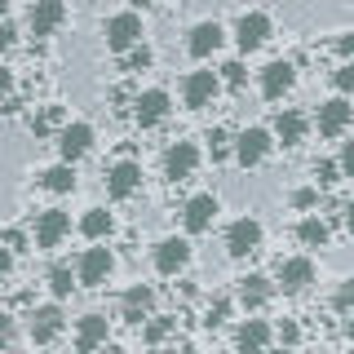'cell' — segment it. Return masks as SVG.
<instances>
[{
    "mask_svg": "<svg viewBox=\"0 0 354 354\" xmlns=\"http://www.w3.org/2000/svg\"><path fill=\"white\" fill-rule=\"evenodd\" d=\"M102 36H106L111 53H129L133 44H142V18L138 14H115V18H106Z\"/></svg>",
    "mask_w": 354,
    "mask_h": 354,
    "instance_id": "6da1fadb",
    "label": "cell"
},
{
    "mask_svg": "<svg viewBox=\"0 0 354 354\" xmlns=\"http://www.w3.org/2000/svg\"><path fill=\"white\" fill-rule=\"evenodd\" d=\"M261 248V221L257 217H239L235 226L226 230V252L230 257H248V252Z\"/></svg>",
    "mask_w": 354,
    "mask_h": 354,
    "instance_id": "7a4b0ae2",
    "label": "cell"
},
{
    "mask_svg": "<svg viewBox=\"0 0 354 354\" xmlns=\"http://www.w3.org/2000/svg\"><path fill=\"white\" fill-rule=\"evenodd\" d=\"M270 133L266 129H243L239 138H235V160L243 164V169H257V164L266 160V155H270Z\"/></svg>",
    "mask_w": 354,
    "mask_h": 354,
    "instance_id": "3957f363",
    "label": "cell"
},
{
    "mask_svg": "<svg viewBox=\"0 0 354 354\" xmlns=\"http://www.w3.org/2000/svg\"><path fill=\"white\" fill-rule=\"evenodd\" d=\"M217 213H221L217 195H191V199H186V208H182V221H186L191 235H204V230L217 221Z\"/></svg>",
    "mask_w": 354,
    "mask_h": 354,
    "instance_id": "277c9868",
    "label": "cell"
},
{
    "mask_svg": "<svg viewBox=\"0 0 354 354\" xmlns=\"http://www.w3.org/2000/svg\"><path fill=\"white\" fill-rule=\"evenodd\" d=\"M169 93H164V88H147V93H138L133 97V120H138L142 129H155L160 124L164 115H169Z\"/></svg>",
    "mask_w": 354,
    "mask_h": 354,
    "instance_id": "5b68a950",
    "label": "cell"
},
{
    "mask_svg": "<svg viewBox=\"0 0 354 354\" xmlns=\"http://www.w3.org/2000/svg\"><path fill=\"white\" fill-rule=\"evenodd\" d=\"M310 283H315V261H310V257H288V261H279V288H283L288 297L306 292Z\"/></svg>",
    "mask_w": 354,
    "mask_h": 354,
    "instance_id": "8992f818",
    "label": "cell"
},
{
    "mask_svg": "<svg viewBox=\"0 0 354 354\" xmlns=\"http://www.w3.org/2000/svg\"><path fill=\"white\" fill-rule=\"evenodd\" d=\"M27 22H31V36H53V31L66 22V5L62 0H36Z\"/></svg>",
    "mask_w": 354,
    "mask_h": 354,
    "instance_id": "52a82bcc",
    "label": "cell"
},
{
    "mask_svg": "<svg viewBox=\"0 0 354 354\" xmlns=\"http://www.w3.org/2000/svg\"><path fill=\"white\" fill-rule=\"evenodd\" d=\"M191 261V243L186 239H160L155 243V270L160 274H182Z\"/></svg>",
    "mask_w": 354,
    "mask_h": 354,
    "instance_id": "ba28073f",
    "label": "cell"
},
{
    "mask_svg": "<svg viewBox=\"0 0 354 354\" xmlns=\"http://www.w3.org/2000/svg\"><path fill=\"white\" fill-rule=\"evenodd\" d=\"M217 88H221V80H217L213 71H191V75L182 80V97H186V106L199 111V106H208V102L217 97Z\"/></svg>",
    "mask_w": 354,
    "mask_h": 354,
    "instance_id": "9c48e42d",
    "label": "cell"
},
{
    "mask_svg": "<svg viewBox=\"0 0 354 354\" xmlns=\"http://www.w3.org/2000/svg\"><path fill=\"white\" fill-rule=\"evenodd\" d=\"M115 270V257H111V248H88L84 257H80V283L84 288H97V283H106V274Z\"/></svg>",
    "mask_w": 354,
    "mask_h": 354,
    "instance_id": "30bf717a",
    "label": "cell"
},
{
    "mask_svg": "<svg viewBox=\"0 0 354 354\" xmlns=\"http://www.w3.org/2000/svg\"><path fill=\"white\" fill-rule=\"evenodd\" d=\"M350 120H354V106L346 102V93H341V97H332V102H324V106H319V133H324V138H341Z\"/></svg>",
    "mask_w": 354,
    "mask_h": 354,
    "instance_id": "8fae6325",
    "label": "cell"
},
{
    "mask_svg": "<svg viewBox=\"0 0 354 354\" xmlns=\"http://www.w3.org/2000/svg\"><path fill=\"white\" fill-rule=\"evenodd\" d=\"M66 230H71V217H66L62 208H44L40 221H36V243L40 248H58L66 239Z\"/></svg>",
    "mask_w": 354,
    "mask_h": 354,
    "instance_id": "7c38bea8",
    "label": "cell"
},
{
    "mask_svg": "<svg viewBox=\"0 0 354 354\" xmlns=\"http://www.w3.org/2000/svg\"><path fill=\"white\" fill-rule=\"evenodd\" d=\"M138 186H142V169L133 160H120L115 169L106 173V195L111 199H129V195H138Z\"/></svg>",
    "mask_w": 354,
    "mask_h": 354,
    "instance_id": "4fadbf2b",
    "label": "cell"
},
{
    "mask_svg": "<svg viewBox=\"0 0 354 354\" xmlns=\"http://www.w3.org/2000/svg\"><path fill=\"white\" fill-rule=\"evenodd\" d=\"M199 169V151L195 142H177V147H169V155H164V173L173 177V182H186Z\"/></svg>",
    "mask_w": 354,
    "mask_h": 354,
    "instance_id": "5bb4252c",
    "label": "cell"
},
{
    "mask_svg": "<svg viewBox=\"0 0 354 354\" xmlns=\"http://www.w3.org/2000/svg\"><path fill=\"white\" fill-rule=\"evenodd\" d=\"M292 84H297V66L288 62V58L261 66V93H266V97H283Z\"/></svg>",
    "mask_w": 354,
    "mask_h": 354,
    "instance_id": "9a60e30c",
    "label": "cell"
},
{
    "mask_svg": "<svg viewBox=\"0 0 354 354\" xmlns=\"http://www.w3.org/2000/svg\"><path fill=\"white\" fill-rule=\"evenodd\" d=\"M235 40H239V49H243V53L261 49V44L270 40V18H266V14H243V18H239V27H235Z\"/></svg>",
    "mask_w": 354,
    "mask_h": 354,
    "instance_id": "2e32d148",
    "label": "cell"
},
{
    "mask_svg": "<svg viewBox=\"0 0 354 354\" xmlns=\"http://www.w3.org/2000/svg\"><path fill=\"white\" fill-rule=\"evenodd\" d=\"M27 328H31V341H36V346H49V341L62 332V310L58 306H36Z\"/></svg>",
    "mask_w": 354,
    "mask_h": 354,
    "instance_id": "e0dca14e",
    "label": "cell"
},
{
    "mask_svg": "<svg viewBox=\"0 0 354 354\" xmlns=\"http://www.w3.org/2000/svg\"><path fill=\"white\" fill-rule=\"evenodd\" d=\"M88 147H93V129H88V124H66L58 133V151H62V160H71V164L84 160Z\"/></svg>",
    "mask_w": 354,
    "mask_h": 354,
    "instance_id": "ac0fdd59",
    "label": "cell"
},
{
    "mask_svg": "<svg viewBox=\"0 0 354 354\" xmlns=\"http://www.w3.org/2000/svg\"><path fill=\"white\" fill-rule=\"evenodd\" d=\"M151 310H155V292L147 283H133L129 292H124V301H120V315L129 319V324H142V319H151Z\"/></svg>",
    "mask_w": 354,
    "mask_h": 354,
    "instance_id": "d6986e66",
    "label": "cell"
},
{
    "mask_svg": "<svg viewBox=\"0 0 354 354\" xmlns=\"http://www.w3.org/2000/svg\"><path fill=\"white\" fill-rule=\"evenodd\" d=\"M221 40H226V31H221L217 22H199V27H191L186 49H191V58H208V53L221 49Z\"/></svg>",
    "mask_w": 354,
    "mask_h": 354,
    "instance_id": "ffe728a7",
    "label": "cell"
},
{
    "mask_svg": "<svg viewBox=\"0 0 354 354\" xmlns=\"http://www.w3.org/2000/svg\"><path fill=\"white\" fill-rule=\"evenodd\" d=\"M270 341H274V332H270L266 319H248V324H239V332H235V346L239 350H266Z\"/></svg>",
    "mask_w": 354,
    "mask_h": 354,
    "instance_id": "44dd1931",
    "label": "cell"
},
{
    "mask_svg": "<svg viewBox=\"0 0 354 354\" xmlns=\"http://www.w3.org/2000/svg\"><path fill=\"white\" fill-rule=\"evenodd\" d=\"M270 292H274V283L266 279V274H243V279H239V301L248 306V310L266 306V301H270Z\"/></svg>",
    "mask_w": 354,
    "mask_h": 354,
    "instance_id": "7402d4cb",
    "label": "cell"
},
{
    "mask_svg": "<svg viewBox=\"0 0 354 354\" xmlns=\"http://www.w3.org/2000/svg\"><path fill=\"white\" fill-rule=\"evenodd\" d=\"M97 346H106V319L84 315L80 328H75V350H97Z\"/></svg>",
    "mask_w": 354,
    "mask_h": 354,
    "instance_id": "603a6c76",
    "label": "cell"
},
{
    "mask_svg": "<svg viewBox=\"0 0 354 354\" xmlns=\"http://www.w3.org/2000/svg\"><path fill=\"white\" fill-rule=\"evenodd\" d=\"M274 138H279L283 147H301V138H306V115H301V111H283V115L274 120Z\"/></svg>",
    "mask_w": 354,
    "mask_h": 354,
    "instance_id": "cb8c5ba5",
    "label": "cell"
},
{
    "mask_svg": "<svg viewBox=\"0 0 354 354\" xmlns=\"http://www.w3.org/2000/svg\"><path fill=\"white\" fill-rule=\"evenodd\" d=\"M40 186H44V191H53V195L75 191V169H71V160H62V164H53V169H44V173H40Z\"/></svg>",
    "mask_w": 354,
    "mask_h": 354,
    "instance_id": "d4e9b609",
    "label": "cell"
},
{
    "mask_svg": "<svg viewBox=\"0 0 354 354\" xmlns=\"http://www.w3.org/2000/svg\"><path fill=\"white\" fill-rule=\"evenodd\" d=\"M328 235H332V230H328L324 217H306L301 226H297V239H301L306 248H328Z\"/></svg>",
    "mask_w": 354,
    "mask_h": 354,
    "instance_id": "484cf974",
    "label": "cell"
},
{
    "mask_svg": "<svg viewBox=\"0 0 354 354\" xmlns=\"http://www.w3.org/2000/svg\"><path fill=\"white\" fill-rule=\"evenodd\" d=\"M111 226H115V221H111L106 208H88V213L80 217V230H84L88 239H106V235H111Z\"/></svg>",
    "mask_w": 354,
    "mask_h": 354,
    "instance_id": "4316f807",
    "label": "cell"
},
{
    "mask_svg": "<svg viewBox=\"0 0 354 354\" xmlns=\"http://www.w3.org/2000/svg\"><path fill=\"white\" fill-rule=\"evenodd\" d=\"M75 279H80V274H71V266H53L49 270V288H53V297H71V288H75Z\"/></svg>",
    "mask_w": 354,
    "mask_h": 354,
    "instance_id": "83f0119b",
    "label": "cell"
},
{
    "mask_svg": "<svg viewBox=\"0 0 354 354\" xmlns=\"http://www.w3.org/2000/svg\"><path fill=\"white\" fill-rule=\"evenodd\" d=\"M208 151H213V160H226V155H230V147H235V142H230V133L226 129H208Z\"/></svg>",
    "mask_w": 354,
    "mask_h": 354,
    "instance_id": "f1b7e54d",
    "label": "cell"
},
{
    "mask_svg": "<svg viewBox=\"0 0 354 354\" xmlns=\"http://www.w3.org/2000/svg\"><path fill=\"white\" fill-rule=\"evenodd\" d=\"M124 58V71H142V66H151V49L147 44H133L129 53H120Z\"/></svg>",
    "mask_w": 354,
    "mask_h": 354,
    "instance_id": "f546056e",
    "label": "cell"
},
{
    "mask_svg": "<svg viewBox=\"0 0 354 354\" xmlns=\"http://www.w3.org/2000/svg\"><path fill=\"white\" fill-rule=\"evenodd\" d=\"M58 120H62V111H58V106H44L40 115H31V129H36V138H44V133L58 124Z\"/></svg>",
    "mask_w": 354,
    "mask_h": 354,
    "instance_id": "4dcf8cb0",
    "label": "cell"
},
{
    "mask_svg": "<svg viewBox=\"0 0 354 354\" xmlns=\"http://www.w3.org/2000/svg\"><path fill=\"white\" fill-rule=\"evenodd\" d=\"M169 332H173V324H169V319H151V324H147V332H142V341H147V346H160V341L169 337Z\"/></svg>",
    "mask_w": 354,
    "mask_h": 354,
    "instance_id": "1f68e13d",
    "label": "cell"
},
{
    "mask_svg": "<svg viewBox=\"0 0 354 354\" xmlns=\"http://www.w3.org/2000/svg\"><path fill=\"white\" fill-rule=\"evenodd\" d=\"M332 306H337L341 315H350V310H354V279H346L337 292H332Z\"/></svg>",
    "mask_w": 354,
    "mask_h": 354,
    "instance_id": "d6a6232c",
    "label": "cell"
},
{
    "mask_svg": "<svg viewBox=\"0 0 354 354\" xmlns=\"http://www.w3.org/2000/svg\"><path fill=\"white\" fill-rule=\"evenodd\" d=\"M337 173H341V160L337 164H332V160H319L315 164V182L319 186H332V182H337Z\"/></svg>",
    "mask_w": 354,
    "mask_h": 354,
    "instance_id": "836d02e7",
    "label": "cell"
},
{
    "mask_svg": "<svg viewBox=\"0 0 354 354\" xmlns=\"http://www.w3.org/2000/svg\"><path fill=\"white\" fill-rule=\"evenodd\" d=\"M332 84H337V93H354V62H346L337 75H332Z\"/></svg>",
    "mask_w": 354,
    "mask_h": 354,
    "instance_id": "e575fe53",
    "label": "cell"
},
{
    "mask_svg": "<svg viewBox=\"0 0 354 354\" xmlns=\"http://www.w3.org/2000/svg\"><path fill=\"white\" fill-rule=\"evenodd\" d=\"M226 315H230V301L226 297H217L213 306H208V328H217V324H226Z\"/></svg>",
    "mask_w": 354,
    "mask_h": 354,
    "instance_id": "d590c367",
    "label": "cell"
},
{
    "mask_svg": "<svg viewBox=\"0 0 354 354\" xmlns=\"http://www.w3.org/2000/svg\"><path fill=\"white\" fill-rule=\"evenodd\" d=\"M221 80H226L230 88H239L243 84V62H226V66H221Z\"/></svg>",
    "mask_w": 354,
    "mask_h": 354,
    "instance_id": "8d00e7d4",
    "label": "cell"
},
{
    "mask_svg": "<svg viewBox=\"0 0 354 354\" xmlns=\"http://www.w3.org/2000/svg\"><path fill=\"white\" fill-rule=\"evenodd\" d=\"M319 204V186H306V191L292 195V208H315Z\"/></svg>",
    "mask_w": 354,
    "mask_h": 354,
    "instance_id": "74e56055",
    "label": "cell"
},
{
    "mask_svg": "<svg viewBox=\"0 0 354 354\" xmlns=\"http://www.w3.org/2000/svg\"><path fill=\"white\" fill-rule=\"evenodd\" d=\"M341 173L354 177V142H346V147H341Z\"/></svg>",
    "mask_w": 354,
    "mask_h": 354,
    "instance_id": "f35d334b",
    "label": "cell"
},
{
    "mask_svg": "<svg viewBox=\"0 0 354 354\" xmlns=\"http://www.w3.org/2000/svg\"><path fill=\"white\" fill-rule=\"evenodd\" d=\"M9 93H14V71H9V66H0V102H5Z\"/></svg>",
    "mask_w": 354,
    "mask_h": 354,
    "instance_id": "ab89813d",
    "label": "cell"
},
{
    "mask_svg": "<svg viewBox=\"0 0 354 354\" xmlns=\"http://www.w3.org/2000/svg\"><path fill=\"white\" fill-rule=\"evenodd\" d=\"M9 270H14V248H0V283L9 279Z\"/></svg>",
    "mask_w": 354,
    "mask_h": 354,
    "instance_id": "60d3db41",
    "label": "cell"
},
{
    "mask_svg": "<svg viewBox=\"0 0 354 354\" xmlns=\"http://www.w3.org/2000/svg\"><path fill=\"white\" fill-rule=\"evenodd\" d=\"M9 341H14V319L0 315V346H9Z\"/></svg>",
    "mask_w": 354,
    "mask_h": 354,
    "instance_id": "b9f144b4",
    "label": "cell"
},
{
    "mask_svg": "<svg viewBox=\"0 0 354 354\" xmlns=\"http://www.w3.org/2000/svg\"><path fill=\"white\" fill-rule=\"evenodd\" d=\"M337 49H341V58H350V62H354V31H346V36L337 40Z\"/></svg>",
    "mask_w": 354,
    "mask_h": 354,
    "instance_id": "7bdbcfd3",
    "label": "cell"
},
{
    "mask_svg": "<svg viewBox=\"0 0 354 354\" xmlns=\"http://www.w3.org/2000/svg\"><path fill=\"white\" fill-rule=\"evenodd\" d=\"M9 49H14V27L0 22V53H9Z\"/></svg>",
    "mask_w": 354,
    "mask_h": 354,
    "instance_id": "ee69618b",
    "label": "cell"
},
{
    "mask_svg": "<svg viewBox=\"0 0 354 354\" xmlns=\"http://www.w3.org/2000/svg\"><path fill=\"white\" fill-rule=\"evenodd\" d=\"M279 337L288 341V346H292V341H297V337H301V332H297V324H283V328H279Z\"/></svg>",
    "mask_w": 354,
    "mask_h": 354,
    "instance_id": "f6af8a7d",
    "label": "cell"
},
{
    "mask_svg": "<svg viewBox=\"0 0 354 354\" xmlns=\"http://www.w3.org/2000/svg\"><path fill=\"white\" fill-rule=\"evenodd\" d=\"M346 226H350V235H354V199L346 204Z\"/></svg>",
    "mask_w": 354,
    "mask_h": 354,
    "instance_id": "bcb514c9",
    "label": "cell"
},
{
    "mask_svg": "<svg viewBox=\"0 0 354 354\" xmlns=\"http://www.w3.org/2000/svg\"><path fill=\"white\" fill-rule=\"evenodd\" d=\"M129 5H138V9H151V5H155V0H129Z\"/></svg>",
    "mask_w": 354,
    "mask_h": 354,
    "instance_id": "7dc6e473",
    "label": "cell"
},
{
    "mask_svg": "<svg viewBox=\"0 0 354 354\" xmlns=\"http://www.w3.org/2000/svg\"><path fill=\"white\" fill-rule=\"evenodd\" d=\"M346 337H350V341H354V319H350V324H346Z\"/></svg>",
    "mask_w": 354,
    "mask_h": 354,
    "instance_id": "c3c4849f",
    "label": "cell"
},
{
    "mask_svg": "<svg viewBox=\"0 0 354 354\" xmlns=\"http://www.w3.org/2000/svg\"><path fill=\"white\" fill-rule=\"evenodd\" d=\"M5 9H9V0H0V18H5Z\"/></svg>",
    "mask_w": 354,
    "mask_h": 354,
    "instance_id": "681fc988",
    "label": "cell"
}]
</instances>
